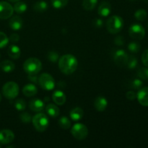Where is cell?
Returning <instances> with one entry per match:
<instances>
[{"instance_id": "cell-33", "label": "cell", "mask_w": 148, "mask_h": 148, "mask_svg": "<svg viewBox=\"0 0 148 148\" xmlns=\"http://www.w3.org/2000/svg\"><path fill=\"white\" fill-rule=\"evenodd\" d=\"M140 49H141V46L137 42H132L128 46V49L132 53H137L140 51Z\"/></svg>"}, {"instance_id": "cell-39", "label": "cell", "mask_w": 148, "mask_h": 148, "mask_svg": "<svg viewBox=\"0 0 148 148\" xmlns=\"http://www.w3.org/2000/svg\"><path fill=\"white\" fill-rule=\"evenodd\" d=\"M114 43L117 45V46H123L124 44V39L123 36H117L114 40Z\"/></svg>"}, {"instance_id": "cell-6", "label": "cell", "mask_w": 148, "mask_h": 148, "mask_svg": "<svg viewBox=\"0 0 148 148\" xmlns=\"http://www.w3.org/2000/svg\"><path fill=\"white\" fill-rule=\"evenodd\" d=\"M38 83L45 90H52L55 88V80L53 77L48 73H43L38 77Z\"/></svg>"}, {"instance_id": "cell-18", "label": "cell", "mask_w": 148, "mask_h": 148, "mask_svg": "<svg viewBox=\"0 0 148 148\" xmlns=\"http://www.w3.org/2000/svg\"><path fill=\"white\" fill-rule=\"evenodd\" d=\"M23 92L26 97H33L38 92V88L34 84H27L23 87Z\"/></svg>"}, {"instance_id": "cell-32", "label": "cell", "mask_w": 148, "mask_h": 148, "mask_svg": "<svg viewBox=\"0 0 148 148\" xmlns=\"http://www.w3.org/2000/svg\"><path fill=\"white\" fill-rule=\"evenodd\" d=\"M9 38L7 37V35L3 32L0 31V49L5 47L9 43Z\"/></svg>"}, {"instance_id": "cell-37", "label": "cell", "mask_w": 148, "mask_h": 148, "mask_svg": "<svg viewBox=\"0 0 148 148\" xmlns=\"http://www.w3.org/2000/svg\"><path fill=\"white\" fill-rule=\"evenodd\" d=\"M142 62L145 66L148 67V49H146L142 55Z\"/></svg>"}, {"instance_id": "cell-42", "label": "cell", "mask_w": 148, "mask_h": 148, "mask_svg": "<svg viewBox=\"0 0 148 148\" xmlns=\"http://www.w3.org/2000/svg\"><path fill=\"white\" fill-rule=\"evenodd\" d=\"M28 77L30 79V80L33 81L35 83L38 82V77L36 76V75H28Z\"/></svg>"}, {"instance_id": "cell-36", "label": "cell", "mask_w": 148, "mask_h": 148, "mask_svg": "<svg viewBox=\"0 0 148 148\" xmlns=\"http://www.w3.org/2000/svg\"><path fill=\"white\" fill-rule=\"evenodd\" d=\"M143 81L140 79H134V80L132 81V87L135 90L140 89V88L143 86Z\"/></svg>"}, {"instance_id": "cell-43", "label": "cell", "mask_w": 148, "mask_h": 148, "mask_svg": "<svg viewBox=\"0 0 148 148\" xmlns=\"http://www.w3.org/2000/svg\"><path fill=\"white\" fill-rule=\"evenodd\" d=\"M8 1H11V2H17V1H20V0H8Z\"/></svg>"}, {"instance_id": "cell-13", "label": "cell", "mask_w": 148, "mask_h": 148, "mask_svg": "<svg viewBox=\"0 0 148 148\" xmlns=\"http://www.w3.org/2000/svg\"><path fill=\"white\" fill-rule=\"evenodd\" d=\"M111 11V6L108 1H103L98 7V14L101 17H107L110 14Z\"/></svg>"}, {"instance_id": "cell-9", "label": "cell", "mask_w": 148, "mask_h": 148, "mask_svg": "<svg viewBox=\"0 0 148 148\" xmlns=\"http://www.w3.org/2000/svg\"><path fill=\"white\" fill-rule=\"evenodd\" d=\"M14 12L13 7L7 1H0V19L7 20L12 16Z\"/></svg>"}, {"instance_id": "cell-25", "label": "cell", "mask_w": 148, "mask_h": 148, "mask_svg": "<svg viewBox=\"0 0 148 148\" xmlns=\"http://www.w3.org/2000/svg\"><path fill=\"white\" fill-rule=\"evenodd\" d=\"M97 3H98V0H83L82 7L85 10L90 11L96 7Z\"/></svg>"}, {"instance_id": "cell-8", "label": "cell", "mask_w": 148, "mask_h": 148, "mask_svg": "<svg viewBox=\"0 0 148 148\" xmlns=\"http://www.w3.org/2000/svg\"><path fill=\"white\" fill-rule=\"evenodd\" d=\"M130 37L135 40H142L145 36V30L140 24H133L129 29Z\"/></svg>"}, {"instance_id": "cell-45", "label": "cell", "mask_w": 148, "mask_h": 148, "mask_svg": "<svg viewBox=\"0 0 148 148\" xmlns=\"http://www.w3.org/2000/svg\"><path fill=\"white\" fill-rule=\"evenodd\" d=\"M145 3H148V0H143Z\"/></svg>"}, {"instance_id": "cell-29", "label": "cell", "mask_w": 148, "mask_h": 148, "mask_svg": "<svg viewBox=\"0 0 148 148\" xmlns=\"http://www.w3.org/2000/svg\"><path fill=\"white\" fill-rule=\"evenodd\" d=\"M137 64H138V61H137V58L134 56H130L128 57V61L126 66L130 69H133L134 68L137 67Z\"/></svg>"}, {"instance_id": "cell-21", "label": "cell", "mask_w": 148, "mask_h": 148, "mask_svg": "<svg viewBox=\"0 0 148 148\" xmlns=\"http://www.w3.org/2000/svg\"><path fill=\"white\" fill-rule=\"evenodd\" d=\"M84 116V111L79 107H76L70 111V118L73 121H77L82 119Z\"/></svg>"}, {"instance_id": "cell-34", "label": "cell", "mask_w": 148, "mask_h": 148, "mask_svg": "<svg viewBox=\"0 0 148 148\" xmlns=\"http://www.w3.org/2000/svg\"><path fill=\"white\" fill-rule=\"evenodd\" d=\"M48 59L51 62H53V63H56L59 61V53L56 51H49L48 53Z\"/></svg>"}, {"instance_id": "cell-10", "label": "cell", "mask_w": 148, "mask_h": 148, "mask_svg": "<svg viewBox=\"0 0 148 148\" xmlns=\"http://www.w3.org/2000/svg\"><path fill=\"white\" fill-rule=\"evenodd\" d=\"M128 54L122 49L116 50L114 55V60L116 64L120 67H123L127 65L128 61Z\"/></svg>"}, {"instance_id": "cell-20", "label": "cell", "mask_w": 148, "mask_h": 148, "mask_svg": "<svg viewBox=\"0 0 148 148\" xmlns=\"http://www.w3.org/2000/svg\"><path fill=\"white\" fill-rule=\"evenodd\" d=\"M7 53L9 56L12 59H17L20 57L21 51L20 48L16 45H11L7 50Z\"/></svg>"}, {"instance_id": "cell-24", "label": "cell", "mask_w": 148, "mask_h": 148, "mask_svg": "<svg viewBox=\"0 0 148 148\" xmlns=\"http://www.w3.org/2000/svg\"><path fill=\"white\" fill-rule=\"evenodd\" d=\"M27 4H25L23 1H17L14 4V7H13V9H14V11L16 12L18 14H22V13L25 12L27 10Z\"/></svg>"}, {"instance_id": "cell-12", "label": "cell", "mask_w": 148, "mask_h": 148, "mask_svg": "<svg viewBox=\"0 0 148 148\" xmlns=\"http://www.w3.org/2000/svg\"><path fill=\"white\" fill-rule=\"evenodd\" d=\"M137 98L142 106H148V87L140 89L137 92Z\"/></svg>"}, {"instance_id": "cell-23", "label": "cell", "mask_w": 148, "mask_h": 148, "mask_svg": "<svg viewBox=\"0 0 148 148\" xmlns=\"http://www.w3.org/2000/svg\"><path fill=\"white\" fill-rule=\"evenodd\" d=\"M33 7L36 12H43L48 9V4L44 1H38L35 3Z\"/></svg>"}, {"instance_id": "cell-35", "label": "cell", "mask_w": 148, "mask_h": 148, "mask_svg": "<svg viewBox=\"0 0 148 148\" xmlns=\"http://www.w3.org/2000/svg\"><path fill=\"white\" fill-rule=\"evenodd\" d=\"M20 119L23 123H30L32 121V117L30 114L27 112L22 113L20 115Z\"/></svg>"}, {"instance_id": "cell-17", "label": "cell", "mask_w": 148, "mask_h": 148, "mask_svg": "<svg viewBox=\"0 0 148 148\" xmlns=\"http://www.w3.org/2000/svg\"><path fill=\"white\" fill-rule=\"evenodd\" d=\"M9 25L14 30H20L23 27V19L19 16H14L9 21Z\"/></svg>"}, {"instance_id": "cell-38", "label": "cell", "mask_w": 148, "mask_h": 148, "mask_svg": "<svg viewBox=\"0 0 148 148\" xmlns=\"http://www.w3.org/2000/svg\"><path fill=\"white\" fill-rule=\"evenodd\" d=\"M126 97H127V99L130 100V101H134L137 98V94L135 93L134 91L130 90L126 93Z\"/></svg>"}, {"instance_id": "cell-2", "label": "cell", "mask_w": 148, "mask_h": 148, "mask_svg": "<svg viewBox=\"0 0 148 148\" xmlns=\"http://www.w3.org/2000/svg\"><path fill=\"white\" fill-rule=\"evenodd\" d=\"M23 69L27 75H37L42 69V64L36 58H29L23 64Z\"/></svg>"}, {"instance_id": "cell-11", "label": "cell", "mask_w": 148, "mask_h": 148, "mask_svg": "<svg viewBox=\"0 0 148 148\" xmlns=\"http://www.w3.org/2000/svg\"><path fill=\"white\" fill-rule=\"evenodd\" d=\"M14 134L11 130H2L0 131V144L7 145L14 140Z\"/></svg>"}, {"instance_id": "cell-41", "label": "cell", "mask_w": 148, "mask_h": 148, "mask_svg": "<svg viewBox=\"0 0 148 148\" xmlns=\"http://www.w3.org/2000/svg\"><path fill=\"white\" fill-rule=\"evenodd\" d=\"M93 23L95 27H101L103 25V20H101V19H95V20H94Z\"/></svg>"}, {"instance_id": "cell-19", "label": "cell", "mask_w": 148, "mask_h": 148, "mask_svg": "<svg viewBox=\"0 0 148 148\" xmlns=\"http://www.w3.org/2000/svg\"><path fill=\"white\" fill-rule=\"evenodd\" d=\"M46 111V114L50 116L52 118H56L60 114V110L56 106V105L53 103H49L45 108Z\"/></svg>"}, {"instance_id": "cell-40", "label": "cell", "mask_w": 148, "mask_h": 148, "mask_svg": "<svg viewBox=\"0 0 148 148\" xmlns=\"http://www.w3.org/2000/svg\"><path fill=\"white\" fill-rule=\"evenodd\" d=\"M9 39H10L12 43H17V42H18L19 40H20V36H19L17 33H12V34H11V36H10V38Z\"/></svg>"}, {"instance_id": "cell-3", "label": "cell", "mask_w": 148, "mask_h": 148, "mask_svg": "<svg viewBox=\"0 0 148 148\" xmlns=\"http://www.w3.org/2000/svg\"><path fill=\"white\" fill-rule=\"evenodd\" d=\"M124 26V20L118 15H114L110 17L106 23V28L111 34L119 33Z\"/></svg>"}, {"instance_id": "cell-48", "label": "cell", "mask_w": 148, "mask_h": 148, "mask_svg": "<svg viewBox=\"0 0 148 148\" xmlns=\"http://www.w3.org/2000/svg\"><path fill=\"white\" fill-rule=\"evenodd\" d=\"M0 147H1V145H0Z\"/></svg>"}, {"instance_id": "cell-15", "label": "cell", "mask_w": 148, "mask_h": 148, "mask_svg": "<svg viewBox=\"0 0 148 148\" xmlns=\"http://www.w3.org/2000/svg\"><path fill=\"white\" fill-rule=\"evenodd\" d=\"M29 107L30 109L35 112H40L45 108V104L43 101L40 99H33L29 103Z\"/></svg>"}, {"instance_id": "cell-26", "label": "cell", "mask_w": 148, "mask_h": 148, "mask_svg": "<svg viewBox=\"0 0 148 148\" xmlns=\"http://www.w3.org/2000/svg\"><path fill=\"white\" fill-rule=\"evenodd\" d=\"M58 124H59V127L63 130H68L71 127V121L66 116L61 117L58 121Z\"/></svg>"}, {"instance_id": "cell-46", "label": "cell", "mask_w": 148, "mask_h": 148, "mask_svg": "<svg viewBox=\"0 0 148 148\" xmlns=\"http://www.w3.org/2000/svg\"><path fill=\"white\" fill-rule=\"evenodd\" d=\"M1 101V92H0V102Z\"/></svg>"}, {"instance_id": "cell-28", "label": "cell", "mask_w": 148, "mask_h": 148, "mask_svg": "<svg viewBox=\"0 0 148 148\" xmlns=\"http://www.w3.org/2000/svg\"><path fill=\"white\" fill-rule=\"evenodd\" d=\"M68 1L69 0H51V2L55 9H61L66 7V4H68Z\"/></svg>"}, {"instance_id": "cell-22", "label": "cell", "mask_w": 148, "mask_h": 148, "mask_svg": "<svg viewBox=\"0 0 148 148\" xmlns=\"http://www.w3.org/2000/svg\"><path fill=\"white\" fill-rule=\"evenodd\" d=\"M0 67L2 69L3 72L9 73V72H12V71H14V68H15V65L11 61L4 60L1 62V64H0Z\"/></svg>"}, {"instance_id": "cell-30", "label": "cell", "mask_w": 148, "mask_h": 148, "mask_svg": "<svg viewBox=\"0 0 148 148\" xmlns=\"http://www.w3.org/2000/svg\"><path fill=\"white\" fill-rule=\"evenodd\" d=\"M137 75L142 79H148V67H141L137 71Z\"/></svg>"}, {"instance_id": "cell-4", "label": "cell", "mask_w": 148, "mask_h": 148, "mask_svg": "<svg viewBox=\"0 0 148 148\" xmlns=\"http://www.w3.org/2000/svg\"><path fill=\"white\" fill-rule=\"evenodd\" d=\"M32 122L35 129L38 132H43L46 131L49 125V120L47 116L43 113H38L32 118Z\"/></svg>"}, {"instance_id": "cell-27", "label": "cell", "mask_w": 148, "mask_h": 148, "mask_svg": "<svg viewBox=\"0 0 148 148\" xmlns=\"http://www.w3.org/2000/svg\"><path fill=\"white\" fill-rule=\"evenodd\" d=\"M147 13L144 9H140L134 13V17L139 21H144L147 18Z\"/></svg>"}, {"instance_id": "cell-47", "label": "cell", "mask_w": 148, "mask_h": 148, "mask_svg": "<svg viewBox=\"0 0 148 148\" xmlns=\"http://www.w3.org/2000/svg\"><path fill=\"white\" fill-rule=\"evenodd\" d=\"M130 1H136V0H130Z\"/></svg>"}, {"instance_id": "cell-14", "label": "cell", "mask_w": 148, "mask_h": 148, "mask_svg": "<svg viewBox=\"0 0 148 148\" xmlns=\"http://www.w3.org/2000/svg\"><path fill=\"white\" fill-rule=\"evenodd\" d=\"M108 106V101L103 96H98L95 98L94 102V106L98 111H105Z\"/></svg>"}, {"instance_id": "cell-31", "label": "cell", "mask_w": 148, "mask_h": 148, "mask_svg": "<svg viewBox=\"0 0 148 148\" xmlns=\"http://www.w3.org/2000/svg\"><path fill=\"white\" fill-rule=\"evenodd\" d=\"M26 102L23 99H17L14 102V107L17 111H23L26 108Z\"/></svg>"}, {"instance_id": "cell-1", "label": "cell", "mask_w": 148, "mask_h": 148, "mask_svg": "<svg viewBox=\"0 0 148 148\" xmlns=\"http://www.w3.org/2000/svg\"><path fill=\"white\" fill-rule=\"evenodd\" d=\"M58 64L60 71L65 75H72L76 71L78 66L77 59L72 54H64L61 56Z\"/></svg>"}, {"instance_id": "cell-7", "label": "cell", "mask_w": 148, "mask_h": 148, "mask_svg": "<svg viewBox=\"0 0 148 148\" xmlns=\"http://www.w3.org/2000/svg\"><path fill=\"white\" fill-rule=\"evenodd\" d=\"M71 133H72V136L75 137V139L78 140H82L87 137L88 134V127L83 124H75L73 127H72L71 130Z\"/></svg>"}, {"instance_id": "cell-5", "label": "cell", "mask_w": 148, "mask_h": 148, "mask_svg": "<svg viewBox=\"0 0 148 148\" xmlns=\"http://www.w3.org/2000/svg\"><path fill=\"white\" fill-rule=\"evenodd\" d=\"M2 94L7 99H14L19 94V86L16 82H6L2 87Z\"/></svg>"}, {"instance_id": "cell-44", "label": "cell", "mask_w": 148, "mask_h": 148, "mask_svg": "<svg viewBox=\"0 0 148 148\" xmlns=\"http://www.w3.org/2000/svg\"><path fill=\"white\" fill-rule=\"evenodd\" d=\"M44 100H45V102H46V101H49V98H45Z\"/></svg>"}, {"instance_id": "cell-16", "label": "cell", "mask_w": 148, "mask_h": 148, "mask_svg": "<svg viewBox=\"0 0 148 148\" xmlns=\"http://www.w3.org/2000/svg\"><path fill=\"white\" fill-rule=\"evenodd\" d=\"M52 99L56 105H64L66 102V97L65 94L61 90H56L52 95Z\"/></svg>"}]
</instances>
